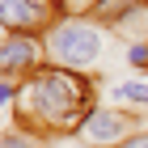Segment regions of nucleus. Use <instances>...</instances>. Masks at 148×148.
I'll return each instance as SVG.
<instances>
[{"instance_id":"nucleus-1","label":"nucleus","mask_w":148,"mask_h":148,"mask_svg":"<svg viewBox=\"0 0 148 148\" xmlns=\"http://www.w3.org/2000/svg\"><path fill=\"white\" fill-rule=\"evenodd\" d=\"M93 110V85L89 76H80L72 68H55V64H42L34 76H25L17 85V127L38 136L47 144L51 136H76L80 123L89 119Z\"/></svg>"},{"instance_id":"nucleus-2","label":"nucleus","mask_w":148,"mask_h":148,"mask_svg":"<svg viewBox=\"0 0 148 148\" xmlns=\"http://www.w3.org/2000/svg\"><path fill=\"white\" fill-rule=\"evenodd\" d=\"M106 25L97 17H59L51 30L42 34V51L55 68L85 72L106 55Z\"/></svg>"},{"instance_id":"nucleus-3","label":"nucleus","mask_w":148,"mask_h":148,"mask_svg":"<svg viewBox=\"0 0 148 148\" xmlns=\"http://www.w3.org/2000/svg\"><path fill=\"white\" fill-rule=\"evenodd\" d=\"M140 119L131 110H119V106H93L89 119L80 123L76 140H85V144H97V148H119L123 140L136 136Z\"/></svg>"},{"instance_id":"nucleus-4","label":"nucleus","mask_w":148,"mask_h":148,"mask_svg":"<svg viewBox=\"0 0 148 148\" xmlns=\"http://www.w3.org/2000/svg\"><path fill=\"white\" fill-rule=\"evenodd\" d=\"M55 21V0H0V25L13 34H47Z\"/></svg>"},{"instance_id":"nucleus-5","label":"nucleus","mask_w":148,"mask_h":148,"mask_svg":"<svg viewBox=\"0 0 148 148\" xmlns=\"http://www.w3.org/2000/svg\"><path fill=\"white\" fill-rule=\"evenodd\" d=\"M42 42H38V34H9L4 42H0V80H25L34 76L38 68H42Z\"/></svg>"},{"instance_id":"nucleus-6","label":"nucleus","mask_w":148,"mask_h":148,"mask_svg":"<svg viewBox=\"0 0 148 148\" xmlns=\"http://www.w3.org/2000/svg\"><path fill=\"white\" fill-rule=\"evenodd\" d=\"M106 97H110L119 110H131V106L148 110V80H114L110 89H106Z\"/></svg>"},{"instance_id":"nucleus-7","label":"nucleus","mask_w":148,"mask_h":148,"mask_svg":"<svg viewBox=\"0 0 148 148\" xmlns=\"http://www.w3.org/2000/svg\"><path fill=\"white\" fill-rule=\"evenodd\" d=\"M59 17H97L102 0H55Z\"/></svg>"},{"instance_id":"nucleus-8","label":"nucleus","mask_w":148,"mask_h":148,"mask_svg":"<svg viewBox=\"0 0 148 148\" xmlns=\"http://www.w3.org/2000/svg\"><path fill=\"white\" fill-rule=\"evenodd\" d=\"M0 148H42V140L17 127V131H4V136H0Z\"/></svg>"},{"instance_id":"nucleus-9","label":"nucleus","mask_w":148,"mask_h":148,"mask_svg":"<svg viewBox=\"0 0 148 148\" xmlns=\"http://www.w3.org/2000/svg\"><path fill=\"white\" fill-rule=\"evenodd\" d=\"M119 148H148V131H136L131 140H123Z\"/></svg>"},{"instance_id":"nucleus-10","label":"nucleus","mask_w":148,"mask_h":148,"mask_svg":"<svg viewBox=\"0 0 148 148\" xmlns=\"http://www.w3.org/2000/svg\"><path fill=\"white\" fill-rule=\"evenodd\" d=\"M68 148H97V144H85V140H76V144H68Z\"/></svg>"},{"instance_id":"nucleus-11","label":"nucleus","mask_w":148,"mask_h":148,"mask_svg":"<svg viewBox=\"0 0 148 148\" xmlns=\"http://www.w3.org/2000/svg\"><path fill=\"white\" fill-rule=\"evenodd\" d=\"M9 34H13V30H4V25H0V42H4V38H9Z\"/></svg>"},{"instance_id":"nucleus-12","label":"nucleus","mask_w":148,"mask_h":148,"mask_svg":"<svg viewBox=\"0 0 148 148\" xmlns=\"http://www.w3.org/2000/svg\"><path fill=\"white\" fill-rule=\"evenodd\" d=\"M136 4H144V9H148V0H136Z\"/></svg>"}]
</instances>
